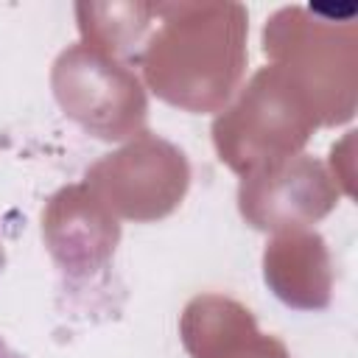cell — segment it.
Segmentation results:
<instances>
[{
	"label": "cell",
	"instance_id": "6da1fadb",
	"mask_svg": "<svg viewBox=\"0 0 358 358\" xmlns=\"http://www.w3.org/2000/svg\"><path fill=\"white\" fill-rule=\"evenodd\" d=\"M0 358H25L22 352H17L6 338H0Z\"/></svg>",
	"mask_w": 358,
	"mask_h": 358
},
{
	"label": "cell",
	"instance_id": "7a4b0ae2",
	"mask_svg": "<svg viewBox=\"0 0 358 358\" xmlns=\"http://www.w3.org/2000/svg\"><path fill=\"white\" fill-rule=\"evenodd\" d=\"M3 263H6V255H3V241H0V271H3Z\"/></svg>",
	"mask_w": 358,
	"mask_h": 358
}]
</instances>
